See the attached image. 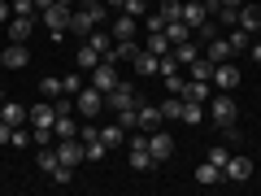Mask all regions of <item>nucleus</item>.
Wrapping results in <instances>:
<instances>
[{
  "mask_svg": "<svg viewBox=\"0 0 261 196\" xmlns=\"http://www.w3.org/2000/svg\"><path fill=\"white\" fill-rule=\"evenodd\" d=\"M0 105H5V87H0Z\"/></svg>",
  "mask_w": 261,
  "mask_h": 196,
  "instance_id": "nucleus-57",
  "label": "nucleus"
},
{
  "mask_svg": "<svg viewBox=\"0 0 261 196\" xmlns=\"http://www.w3.org/2000/svg\"><path fill=\"white\" fill-rule=\"evenodd\" d=\"M61 92L65 96H79V92H83V75H65L61 79Z\"/></svg>",
  "mask_w": 261,
  "mask_h": 196,
  "instance_id": "nucleus-37",
  "label": "nucleus"
},
{
  "mask_svg": "<svg viewBox=\"0 0 261 196\" xmlns=\"http://www.w3.org/2000/svg\"><path fill=\"white\" fill-rule=\"evenodd\" d=\"M192 39H196V44H209V39H218V22H214V18H205L200 27L192 31Z\"/></svg>",
  "mask_w": 261,
  "mask_h": 196,
  "instance_id": "nucleus-32",
  "label": "nucleus"
},
{
  "mask_svg": "<svg viewBox=\"0 0 261 196\" xmlns=\"http://www.w3.org/2000/svg\"><path fill=\"white\" fill-rule=\"evenodd\" d=\"M226 157H231L226 149H209V157H205V161H214V166H226Z\"/></svg>",
  "mask_w": 261,
  "mask_h": 196,
  "instance_id": "nucleus-46",
  "label": "nucleus"
},
{
  "mask_svg": "<svg viewBox=\"0 0 261 196\" xmlns=\"http://www.w3.org/2000/svg\"><path fill=\"white\" fill-rule=\"evenodd\" d=\"M0 122L22 127V122H27V109H22V105H13V101H5V105H0Z\"/></svg>",
  "mask_w": 261,
  "mask_h": 196,
  "instance_id": "nucleus-24",
  "label": "nucleus"
},
{
  "mask_svg": "<svg viewBox=\"0 0 261 196\" xmlns=\"http://www.w3.org/2000/svg\"><path fill=\"white\" fill-rule=\"evenodd\" d=\"M209 118L222 127V122H235L240 118V109H235V96L231 92H218V96H209Z\"/></svg>",
  "mask_w": 261,
  "mask_h": 196,
  "instance_id": "nucleus-4",
  "label": "nucleus"
},
{
  "mask_svg": "<svg viewBox=\"0 0 261 196\" xmlns=\"http://www.w3.org/2000/svg\"><path fill=\"white\" fill-rule=\"evenodd\" d=\"M70 13L74 9H70V5H57V0L48 5V9H39V18H44V27L53 31V39H61L65 31H70Z\"/></svg>",
  "mask_w": 261,
  "mask_h": 196,
  "instance_id": "nucleus-2",
  "label": "nucleus"
},
{
  "mask_svg": "<svg viewBox=\"0 0 261 196\" xmlns=\"http://www.w3.org/2000/svg\"><path fill=\"white\" fill-rule=\"evenodd\" d=\"M13 13H35V0H13Z\"/></svg>",
  "mask_w": 261,
  "mask_h": 196,
  "instance_id": "nucleus-48",
  "label": "nucleus"
},
{
  "mask_svg": "<svg viewBox=\"0 0 261 196\" xmlns=\"http://www.w3.org/2000/svg\"><path fill=\"white\" fill-rule=\"evenodd\" d=\"M118 122H122L126 131H135V109H122V113H118Z\"/></svg>",
  "mask_w": 261,
  "mask_h": 196,
  "instance_id": "nucleus-47",
  "label": "nucleus"
},
{
  "mask_svg": "<svg viewBox=\"0 0 261 196\" xmlns=\"http://www.w3.org/2000/svg\"><path fill=\"white\" fill-rule=\"evenodd\" d=\"M257 179H261V170H257Z\"/></svg>",
  "mask_w": 261,
  "mask_h": 196,
  "instance_id": "nucleus-58",
  "label": "nucleus"
},
{
  "mask_svg": "<svg viewBox=\"0 0 261 196\" xmlns=\"http://www.w3.org/2000/svg\"><path fill=\"white\" fill-rule=\"evenodd\" d=\"M39 96L44 101H57L61 96V79H39Z\"/></svg>",
  "mask_w": 261,
  "mask_h": 196,
  "instance_id": "nucleus-34",
  "label": "nucleus"
},
{
  "mask_svg": "<svg viewBox=\"0 0 261 196\" xmlns=\"http://www.w3.org/2000/svg\"><path fill=\"white\" fill-rule=\"evenodd\" d=\"M48 5H53V0H35V9H48Z\"/></svg>",
  "mask_w": 261,
  "mask_h": 196,
  "instance_id": "nucleus-54",
  "label": "nucleus"
},
{
  "mask_svg": "<svg viewBox=\"0 0 261 196\" xmlns=\"http://www.w3.org/2000/svg\"><path fill=\"white\" fill-rule=\"evenodd\" d=\"M92 87H100V92H113V87H118V65L113 61H100L92 70Z\"/></svg>",
  "mask_w": 261,
  "mask_h": 196,
  "instance_id": "nucleus-13",
  "label": "nucleus"
},
{
  "mask_svg": "<svg viewBox=\"0 0 261 196\" xmlns=\"http://www.w3.org/2000/svg\"><path fill=\"white\" fill-rule=\"evenodd\" d=\"M166 39H170V44H187V39H192V27H187L183 18H178V22H166Z\"/></svg>",
  "mask_w": 261,
  "mask_h": 196,
  "instance_id": "nucleus-25",
  "label": "nucleus"
},
{
  "mask_svg": "<svg viewBox=\"0 0 261 196\" xmlns=\"http://www.w3.org/2000/svg\"><path fill=\"white\" fill-rule=\"evenodd\" d=\"M74 61H79V70H96V65H100V48L83 39V48H79V57H74Z\"/></svg>",
  "mask_w": 261,
  "mask_h": 196,
  "instance_id": "nucleus-22",
  "label": "nucleus"
},
{
  "mask_svg": "<svg viewBox=\"0 0 261 196\" xmlns=\"http://www.w3.org/2000/svg\"><path fill=\"white\" fill-rule=\"evenodd\" d=\"M209 96H214V83H209V79H187V83H183V101L209 105Z\"/></svg>",
  "mask_w": 261,
  "mask_h": 196,
  "instance_id": "nucleus-14",
  "label": "nucleus"
},
{
  "mask_svg": "<svg viewBox=\"0 0 261 196\" xmlns=\"http://www.w3.org/2000/svg\"><path fill=\"white\" fill-rule=\"evenodd\" d=\"M196 183H222V166L200 161V166H196Z\"/></svg>",
  "mask_w": 261,
  "mask_h": 196,
  "instance_id": "nucleus-28",
  "label": "nucleus"
},
{
  "mask_svg": "<svg viewBox=\"0 0 261 196\" xmlns=\"http://www.w3.org/2000/svg\"><path fill=\"white\" fill-rule=\"evenodd\" d=\"M214 18H218V22H222V27H235V18H240V9H218V13H214Z\"/></svg>",
  "mask_w": 261,
  "mask_h": 196,
  "instance_id": "nucleus-42",
  "label": "nucleus"
},
{
  "mask_svg": "<svg viewBox=\"0 0 261 196\" xmlns=\"http://www.w3.org/2000/svg\"><path fill=\"white\" fill-rule=\"evenodd\" d=\"M209 18V9H205V0H187V5H183V22H187V27H200V22H205Z\"/></svg>",
  "mask_w": 261,
  "mask_h": 196,
  "instance_id": "nucleus-19",
  "label": "nucleus"
},
{
  "mask_svg": "<svg viewBox=\"0 0 261 196\" xmlns=\"http://www.w3.org/2000/svg\"><path fill=\"white\" fill-rule=\"evenodd\" d=\"M135 31H140V18H130V13H122L118 22H113V44H122V39H135Z\"/></svg>",
  "mask_w": 261,
  "mask_h": 196,
  "instance_id": "nucleus-17",
  "label": "nucleus"
},
{
  "mask_svg": "<svg viewBox=\"0 0 261 196\" xmlns=\"http://www.w3.org/2000/svg\"><path fill=\"white\" fill-rule=\"evenodd\" d=\"M35 31V13H13L9 18V44H27Z\"/></svg>",
  "mask_w": 261,
  "mask_h": 196,
  "instance_id": "nucleus-10",
  "label": "nucleus"
},
{
  "mask_svg": "<svg viewBox=\"0 0 261 196\" xmlns=\"http://www.w3.org/2000/svg\"><path fill=\"white\" fill-rule=\"evenodd\" d=\"M105 153H109V149H105V140H96V144H87V161H100Z\"/></svg>",
  "mask_w": 261,
  "mask_h": 196,
  "instance_id": "nucleus-43",
  "label": "nucleus"
},
{
  "mask_svg": "<svg viewBox=\"0 0 261 196\" xmlns=\"http://www.w3.org/2000/svg\"><path fill=\"white\" fill-rule=\"evenodd\" d=\"M178 70H183V65H178V57H174V53H166V57H161V70H157V75H161V79H170V75H178Z\"/></svg>",
  "mask_w": 261,
  "mask_h": 196,
  "instance_id": "nucleus-35",
  "label": "nucleus"
},
{
  "mask_svg": "<svg viewBox=\"0 0 261 196\" xmlns=\"http://www.w3.org/2000/svg\"><path fill=\"white\" fill-rule=\"evenodd\" d=\"M53 183H70V166H57L53 170Z\"/></svg>",
  "mask_w": 261,
  "mask_h": 196,
  "instance_id": "nucleus-49",
  "label": "nucleus"
},
{
  "mask_svg": "<svg viewBox=\"0 0 261 196\" xmlns=\"http://www.w3.org/2000/svg\"><path fill=\"white\" fill-rule=\"evenodd\" d=\"M148 153H152V166H157V161H170V157H174V140L157 127V131L148 135Z\"/></svg>",
  "mask_w": 261,
  "mask_h": 196,
  "instance_id": "nucleus-9",
  "label": "nucleus"
},
{
  "mask_svg": "<svg viewBox=\"0 0 261 196\" xmlns=\"http://www.w3.org/2000/svg\"><path fill=\"white\" fill-rule=\"evenodd\" d=\"M9 135H13V127H9V122H0V144H9Z\"/></svg>",
  "mask_w": 261,
  "mask_h": 196,
  "instance_id": "nucleus-51",
  "label": "nucleus"
},
{
  "mask_svg": "<svg viewBox=\"0 0 261 196\" xmlns=\"http://www.w3.org/2000/svg\"><path fill=\"white\" fill-rule=\"evenodd\" d=\"M178 113H183V96H170V101L161 105V118L170 122V118H178Z\"/></svg>",
  "mask_w": 261,
  "mask_h": 196,
  "instance_id": "nucleus-36",
  "label": "nucleus"
},
{
  "mask_svg": "<svg viewBox=\"0 0 261 196\" xmlns=\"http://www.w3.org/2000/svg\"><path fill=\"white\" fill-rule=\"evenodd\" d=\"M53 135H57V140H70V135H79V122L70 118V113H57V122H53Z\"/></svg>",
  "mask_w": 261,
  "mask_h": 196,
  "instance_id": "nucleus-23",
  "label": "nucleus"
},
{
  "mask_svg": "<svg viewBox=\"0 0 261 196\" xmlns=\"http://www.w3.org/2000/svg\"><path fill=\"white\" fill-rule=\"evenodd\" d=\"M209 83H214L218 92H235V87H240V70H235L231 61H218V65H214V79H209Z\"/></svg>",
  "mask_w": 261,
  "mask_h": 196,
  "instance_id": "nucleus-8",
  "label": "nucleus"
},
{
  "mask_svg": "<svg viewBox=\"0 0 261 196\" xmlns=\"http://www.w3.org/2000/svg\"><path fill=\"white\" fill-rule=\"evenodd\" d=\"M222 135H226V140H231V144H240V140H244V135H240V127H235V122H222Z\"/></svg>",
  "mask_w": 261,
  "mask_h": 196,
  "instance_id": "nucleus-44",
  "label": "nucleus"
},
{
  "mask_svg": "<svg viewBox=\"0 0 261 196\" xmlns=\"http://www.w3.org/2000/svg\"><path fill=\"white\" fill-rule=\"evenodd\" d=\"M226 44H231V53H244V48H248V31L235 27V35H226Z\"/></svg>",
  "mask_w": 261,
  "mask_h": 196,
  "instance_id": "nucleus-38",
  "label": "nucleus"
},
{
  "mask_svg": "<svg viewBox=\"0 0 261 196\" xmlns=\"http://www.w3.org/2000/svg\"><path fill=\"white\" fill-rule=\"evenodd\" d=\"M27 122H31V127H53V122H57V105L53 101H35L27 109Z\"/></svg>",
  "mask_w": 261,
  "mask_h": 196,
  "instance_id": "nucleus-12",
  "label": "nucleus"
},
{
  "mask_svg": "<svg viewBox=\"0 0 261 196\" xmlns=\"http://www.w3.org/2000/svg\"><path fill=\"white\" fill-rule=\"evenodd\" d=\"M9 144H13V149H27V144H31V135H27V131H22V127H13V135H9Z\"/></svg>",
  "mask_w": 261,
  "mask_h": 196,
  "instance_id": "nucleus-41",
  "label": "nucleus"
},
{
  "mask_svg": "<svg viewBox=\"0 0 261 196\" xmlns=\"http://www.w3.org/2000/svg\"><path fill=\"white\" fill-rule=\"evenodd\" d=\"M170 53L178 57V65H192L196 57H200V48H196V39H187V44H174V48H170Z\"/></svg>",
  "mask_w": 261,
  "mask_h": 196,
  "instance_id": "nucleus-29",
  "label": "nucleus"
},
{
  "mask_svg": "<svg viewBox=\"0 0 261 196\" xmlns=\"http://www.w3.org/2000/svg\"><path fill=\"white\" fill-rule=\"evenodd\" d=\"M35 166L44 170V175H53L61 161H57V149H48V144H39V153H35Z\"/></svg>",
  "mask_w": 261,
  "mask_h": 196,
  "instance_id": "nucleus-27",
  "label": "nucleus"
},
{
  "mask_svg": "<svg viewBox=\"0 0 261 196\" xmlns=\"http://www.w3.org/2000/svg\"><path fill=\"white\" fill-rule=\"evenodd\" d=\"M144 31H166V18H161V13H157V9H152V13H148V18H144Z\"/></svg>",
  "mask_w": 261,
  "mask_h": 196,
  "instance_id": "nucleus-40",
  "label": "nucleus"
},
{
  "mask_svg": "<svg viewBox=\"0 0 261 196\" xmlns=\"http://www.w3.org/2000/svg\"><path fill=\"white\" fill-rule=\"evenodd\" d=\"M57 161H61V166H70V170H74L79 161H87L83 140H79V135H70V140H57Z\"/></svg>",
  "mask_w": 261,
  "mask_h": 196,
  "instance_id": "nucleus-7",
  "label": "nucleus"
},
{
  "mask_svg": "<svg viewBox=\"0 0 261 196\" xmlns=\"http://www.w3.org/2000/svg\"><path fill=\"white\" fill-rule=\"evenodd\" d=\"M100 109H105V92H100V87H92V83H87L83 92L74 96V113H83V118H96Z\"/></svg>",
  "mask_w": 261,
  "mask_h": 196,
  "instance_id": "nucleus-6",
  "label": "nucleus"
},
{
  "mask_svg": "<svg viewBox=\"0 0 261 196\" xmlns=\"http://www.w3.org/2000/svg\"><path fill=\"white\" fill-rule=\"evenodd\" d=\"M57 5H79V0H57Z\"/></svg>",
  "mask_w": 261,
  "mask_h": 196,
  "instance_id": "nucleus-56",
  "label": "nucleus"
},
{
  "mask_svg": "<svg viewBox=\"0 0 261 196\" xmlns=\"http://www.w3.org/2000/svg\"><path fill=\"white\" fill-rule=\"evenodd\" d=\"M252 175H257V166H252V157H244V153L226 157V166H222V179H226V183H244V179H252Z\"/></svg>",
  "mask_w": 261,
  "mask_h": 196,
  "instance_id": "nucleus-5",
  "label": "nucleus"
},
{
  "mask_svg": "<svg viewBox=\"0 0 261 196\" xmlns=\"http://www.w3.org/2000/svg\"><path fill=\"white\" fill-rule=\"evenodd\" d=\"M100 140H105V149H122L126 144V127L122 122H109V127H100Z\"/></svg>",
  "mask_w": 261,
  "mask_h": 196,
  "instance_id": "nucleus-20",
  "label": "nucleus"
},
{
  "mask_svg": "<svg viewBox=\"0 0 261 196\" xmlns=\"http://www.w3.org/2000/svg\"><path fill=\"white\" fill-rule=\"evenodd\" d=\"M187 70H192L187 79H214V61H209V57H196V61L187 65Z\"/></svg>",
  "mask_w": 261,
  "mask_h": 196,
  "instance_id": "nucleus-33",
  "label": "nucleus"
},
{
  "mask_svg": "<svg viewBox=\"0 0 261 196\" xmlns=\"http://www.w3.org/2000/svg\"><path fill=\"white\" fill-rule=\"evenodd\" d=\"M13 18V0H0V22H9Z\"/></svg>",
  "mask_w": 261,
  "mask_h": 196,
  "instance_id": "nucleus-50",
  "label": "nucleus"
},
{
  "mask_svg": "<svg viewBox=\"0 0 261 196\" xmlns=\"http://www.w3.org/2000/svg\"><path fill=\"white\" fill-rule=\"evenodd\" d=\"M161 122H166V118H161V105H144V101L135 105V127H140V131H148V135H152Z\"/></svg>",
  "mask_w": 261,
  "mask_h": 196,
  "instance_id": "nucleus-11",
  "label": "nucleus"
},
{
  "mask_svg": "<svg viewBox=\"0 0 261 196\" xmlns=\"http://www.w3.org/2000/svg\"><path fill=\"white\" fill-rule=\"evenodd\" d=\"M183 83H187L183 75H170V79H166V87H170V92H174V96H183Z\"/></svg>",
  "mask_w": 261,
  "mask_h": 196,
  "instance_id": "nucleus-45",
  "label": "nucleus"
},
{
  "mask_svg": "<svg viewBox=\"0 0 261 196\" xmlns=\"http://www.w3.org/2000/svg\"><path fill=\"white\" fill-rule=\"evenodd\" d=\"M205 57H209V61L218 65V61H231L235 53H231V44H226V39L218 35V39H209V44H205Z\"/></svg>",
  "mask_w": 261,
  "mask_h": 196,
  "instance_id": "nucleus-21",
  "label": "nucleus"
},
{
  "mask_svg": "<svg viewBox=\"0 0 261 196\" xmlns=\"http://www.w3.org/2000/svg\"><path fill=\"white\" fill-rule=\"evenodd\" d=\"M157 13L166 22H178V18H183V0H157Z\"/></svg>",
  "mask_w": 261,
  "mask_h": 196,
  "instance_id": "nucleus-30",
  "label": "nucleus"
},
{
  "mask_svg": "<svg viewBox=\"0 0 261 196\" xmlns=\"http://www.w3.org/2000/svg\"><path fill=\"white\" fill-rule=\"evenodd\" d=\"M100 22H105V9H100V5H96V9H74V13H70V31H74V35H83V39L92 35Z\"/></svg>",
  "mask_w": 261,
  "mask_h": 196,
  "instance_id": "nucleus-3",
  "label": "nucleus"
},
{
  "mask_svg": "<svg viewBox=\"0 0 261 196\" xmlns=\"http://www.w3.org/2000/svg\"><path fill=\"white\" fill-rule=\"evenodd\" d=\"M248 53H252V61H257V65H261V44H252V48H248Z\"/></svg>",
  "mask_w": 261,
  "mask_h": 196,
  "instance_id": "nucleus-53",
  "label": "nucleus"
},
{
  "mask_svg": "<svg viewBox=\"0 0 261 196\" xmlns=\"http://www.w3.org/2000/svg\"><path fill=\"white\" fill-rule=\"evenodd\" d=\"M27 61H31V48L27 44H9L5 53H0V65H5V70H22Z\"/></svg>",
  "mask_w": 261,
  "mask_h": 196,
  "instance_id": "nucleus-15",
  "label": "nucleus"
},
{
  "mask_svg": "<svg viewBox=\"0 0 261 196\" xmlns=\"http://www.w3.org/2000/svg\"><path fill=\"white\" fill-rule=\"evenodd\" d=\"M178 118H183L187 127H196V122L205 118V105H200V101H183V113H178Z\"/></svg>",
  "mask_w": 261,
  "mask_h": 196,
  "instance_id": "nucleus-31",
  "label": "nucleus"
},
{
  "mask_svg": "<svg viewBox=\"0 0 261 196\" xmlns=\"http://www.w3.org/2000/svg\"><path fill=\"white\" fill-rule=\"evenodd\" d=\"M135 105H140V92L130 87V79H118V87H113V92H105V109H113V113L135 109Z\"/></svg>",
  "mask_w": 261,
  "mask_h": 196,
  "instance_id": "nucleus-1",
  "label": "nucleus"
},
{
  "mask_svg": "<svg viewBox=\"0 0 261 196\" xmlns=\"http://www.w3.org/2000/svg\"><path fill=\"white\" fill-rule=\"evenodd\" d=\"M235 27H244L252 35V31H261V5H248V0H244L240 5V18H235Z\"/></svg>",
  "mask_w": 261,
  "mask_h": 196,
  "instance_id": "nucleus-16",
  "label": "nucleus"
},
{
  "mask_svg": "<svg viewBox=\"0 0 261 196\" xmlns=\"http://www.w3.org/2000/svg\"><path fill=\"white\" fill-rule=\"evenodd\" d=\"M144 48H148V53H157V57H166V53H170L174 44L166 39V31H148V39H144Z\"/></svg>",
  "mask_w": 261,
  "mask_h": 196,
  "instance_id": "nucleus-26",
  "label": "nucleus"
},
{
  "mask_svg": "<svg viewBox=\"0 0 261 196\" xmlns=\"http://www.w3.org/2000/svg\"><path fill=\"white\" fill-rule=\"evenodd\" d=\"M130 65H135V75H157V70H161V57H157V53H148V48H140Z\"/></svg>",
  "mask_w": 261,
  "mask_h": 196,
  "instance_id": "nucleus-18",
  "label": "nucleus"
},
{
  "mask_svg": "<svg viewBox=\"0 0 261 196\" xmlns=\"http://www.w3.org/2000/svg\"><path fill=\"white\" fill-rule=\"evenodd\" d=\"M105 5H113V9H122V0H105Z\"/></svg>",
  "mask_w": 261,
  "mask_h": 196,
  "instance_id": "nucleus-55",
  "label": "nucleus"
},
{
  "mask_svg": "<svg viewBox=\"0 0 261 196\" xmlns=\"http://www.w3.org/2000/svg\"><path fill=\"white\" fill-rule=\"evenodd\" d=\"M122 13H130V18H144V13H148V0H122Z\"/></svg>",
  "mask_w": 261,
  "mask_h": 196,
  "instance_id": "nucleus-39",
  "label": "nucleus"
},
{
  "mask_svg": "<svg viewBox=\"0 0 261 196\" xmlns=\"http://www.w3.org/2000/svg\"><path fill=\"white\" fill-rule=\"evenodd\" d=\"M96 5H105V0H79V9H96Z\"/></svg>",
  "mask_w": 261,
  "mask_h": 196,
  "instance_id": "nucleus-52",
  "label": "nucleus"
}]
</instances>
